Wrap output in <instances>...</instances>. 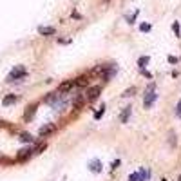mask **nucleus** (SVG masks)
Wrapping results in <instances>:
<instances>
[{"mask_svg":"<svg viewBox=\"0 0 181 181\" xmlns=\"http://www.w3.org/2000/svg\"><path fill=\"white\" fill-rule=\"evenodd\" d=\"M141 76H145V78L152 80V73H150V71H147V69H141Z\"/></svg>","mask_w":181,"mask_h":181,"instance_id":"obj_23","label":"nucleus"},{"mask_svg":"<svg viewBox=\"0 0 181 181\" xmlns=\"http://www.w3.org/2000/svg\"><path fill=\"white\" fill-rule=\"evenodd\" d=\"M178 181H181V174H179V178H178Z\"/></svg>","mask_w":181,"mask_h":181,"instance_id":"obj_30","label":"nucleus"},{"mask_svg":"<svg viewBox=\"0 0 181 181\" xmlns=\"http://www.w3.org/2000/svg\"><path fill=\"white\" fill-rule=\"evenodd\" d=\"M76 87H89V76L82 75L76 78Z\"/></svg>","mask_w":181,"mask_h":181,"instance_id":"obj_13","label":"nucleus"},{"mask_svg":"<svg viewBox=\"0 0 181 181\" xmlns=\"http://www.w3.org/2000/svg\"><path fill=\"white\" fill-rule=\"evenodd\" d=\"M134 94H136V87H129V89H125V91L121 93L123 98H130V96H134Z\"/></svg>","mask_w":181,"mask_h":181,"instance_id":"obj_16","label":"nucleus"},{"mask_svg":"<svg viewBox=\"0 0 181 181\" xmlns=\"http://www.w3.org/2000/svg\"><path fill=\"white\" fill-rule=\"evenodd\" d=\"M149 178H150V170L149 169H143L141 174H139V181H149Z\"/></svg>","mask_w":181,"mask_h":181,"instance_id":"obj_18","label":"nucleus"},{"mask_svg":"<svg viewBox=\"0 0 181 181\" xmlns=\"http://www.w3.org/2000/svg\"><path fill=\"white\" fill-rule=\"evenodd\" d=\"M85 102H87V100H85V96H82V94H76V98H75V109H82Z\"/></svg>","mask_w":181,"mask_h":181,"instance_id":"obj_14","label":"nucleus"},{"mask_svg":"<svg viewBox=\"0 0 181 181\" xmlns=\"http://www.w3.org/2000/svg\"><path fill=\"white\" fill-rule=\"evenodd\" d=\"M103 2H111V0H103Z\"/></svg>","mask_w":181,"mask_h":181,"instance_id":"obj_31","label":"nucleus"},{"mask_svg":"<svg viewBox=\"0 0 181 181\" xmlns=\"http://www.w3.org/2000/svg\"><path fill=\"white\" fill-rule=\"evenodd\" d=\"M129 181H139V174H138V172L130 174V176H129Z\"/></svg>","mask_w":181,"mask_h":181,"instance_id":"obj_24","label":"nucleus"},{"mask_svg":"<svg viewBox=\"0 0 181 181\" xmlns=\"http://www.w3.org/2000/svg\"><path fill=\"white\" fill-rule=\"evenodd\" d=\"M27 76V71H25V67L24 65H16L13 71H11L9 75H7V78H6V82H15V80H22V78H25Z\"/></svg>","mask_w":181,"mask_h":181,"instance_id":"obj_1","label":"nucleus"},{"mask_svg":"<svg viewBox=\"0 0 181 181\" xmlns=\"http://www.w3.org/2000/svg\"><path fill=\"white\" fill-rule=\"evenodd\" d=\"M105 109H107V107H105V103H103V105H102V107H100V109H98V112H96V114H94V120H100V118L103 116V112H105Z\"/></svg>","mask_w":181,"mask_h":181,"instance_id":"obj_21","label":"nucleus"},{"mask_svg":"<svg viewBox=\"0 0 181 181\" xmlns=\"http://www.w3.org/2000/svg\"><path fill=\"white\" fill-rule=\"evenodd\" d=\"M138 13H139V9H138V11H134V15H130V16H127L129 24H134V20L138 18Z\"/></svg>","mask_w":181,"mask_h":181,"instance_id":"obj_22","label":"nucleus"},{"mask_svg":"<svg viewBox=\"0 0 181 181\" xmlns=\"http://www.w3.org/2000/svg\"><path fill=\"white\" fill-rule=\"evenodd\" d=\"M161 181H169V179H161Z\"/></svg>","mask_w":181,"mask_h":181,"instance_id":"obj_32","label":"nucleus"},{"mask_svg":"<svg viewBox=\"0 0 181 181\" xmlns=\"http://www.w3.org/2000/svg\"><path fill=\"white\" fill-rule=\"evenodd\" d=\"M36 103H33V105H29L27 109H25V112H24V120L25 121H29V120H33V116L36 114Z\"/></svg>","mask_w":181,"mask_h":181,"instance_id":"obj_8","label":"nucleus"},{"mask_svg":"<svg viewBox=\"0 0 181 181\" xmlns=\"http://www.w3.org/2000/svg\"><path fill=\"white\" fill-rule=\"evenodd\" d=\"M114 75H116V65H114V64H109V67L105 69V73L102 75V80H103V82H109V80H111Z\"/></svg>","mask_w":181,"mask_h":181,"instance_id":"obj_6","label":"nucleus"},{"mask_svg":"<svg viewBox=\"0 0 181 181\" xmlns=\"http://www.w3.org/2000/svg\"><path fill=\"white\" fill-rule=\"evenodd\" d=\"M156 98H158V94H156L154 91H147V94H145V100H143V107H145V109H150V107L154 105Z\"/></svg>","mask_w":181,"mask_h":181,"instance_id":"obj_5","label":"nucleus"},{"mask_svg":"<svg viewBox=\"0 0 181 181\" xmlns=\"http://www.w3.org/2000/svg\"><path fill=\"white\" fill-rule=\"evenodd\" d=\"M38 33H40L42 36H53L54 33H56V29H54V27H49V25H40V27H38Z\"/></svg>","mask_w":181,"mask_h":181,"instance_id":"obj_10","label":"nucleus"},{"mask_svg":"<svg viewBox=\"0 0 181 181\" xmlns=\"http://www.w3.org/2000/svg\"><path fill=\"white\" fill-rule=\"evenodd\" d=\"M170 145L172 147L176 145V136H174V132H170Z\"/></svg>","mask_w":181,"mask_h":181,"instance_id":"obj_26","label":"nucleus"},{"mask_svg":"<svg viewBox=\"0 0 181 181\" xmlns=\"http://www.w3.org/2000/svg\"><path fill=\"white\" fill-rule=\"evenodd\" d=\"M120 163H121V161H120V160H114V161H112V163H111V169H112V170H116L118 167H120Z\"/></svg>","mask_w":181,"mask_h":181,"instance_id":"obj_25","label":"nucleus"},{"mask_svg":"<svg viewBox=\"0 0 181 181\" xmlns=\"http://www.w3.org/2000/svg\"><path fill=\"white\" fill-rule=\"evenodd\" d=\"M176 114H178V116L181 118V102L178 103V107H176Z\"/></svg>","mask_w":181,"mask_h":181,"instance_id":"obj_28","label":"nucleus"},{"mask_svg":"<svg viewBox=\"0 0 181 181\" xmlns=\"http://www.w3.org/2000/svg\"><path fill=\"white\" fill-rule=\"evenodd\" d=\"M169 64H178V58L176 56H169Z\"/></svg>","mask_w":181,"mask_h":181,"instance_id":"obj_27","label":"nucleus"},{"mask_svg":"<svg viewBox=\"0 0 181 181\" xmlns=\"http://www.w3.org/2000/svg\"><path fill=\"white\" fill-rule=\"evenodd\" d=\"M89 169H91V170L93 172H102V161L100 160H91L89 161Z\"/></svg>","mask_w":181,"mask_h":181,"instance_id":"obj_12","label":"nucleus"},{"mask_svg":"<svg viewBox=\"0 0 181 181\" xmlns=\"http://www.w3.org/2000/svg\"><path fill=\"white\" fill-rule=\"evenodd\" d=\"M20 141H24V143H33L34 139H33L31 134H27V132H22V134H20Z\"/></svg>","mask_w":181,"mask_h":181,"instance_id":"obj_17","label":"nucleus"},{"mask_svg":"<svg viewBox=\"0 0 181 181\" xmlns=\"http://www.w3.org/2000/svg\"><path fill=\"white\" fill-rule=\"evenodd\" d=\"M54 130H56V125L54 123H47V125H43L40 130H38V134L42 136V138H45V136H49V134H53Z\"/></svg>","mask_w":181,"mask_h":181,"instance_id":"obj_7","label":"nucleus"},{"mask_svg":"<svg viewBox=\"0 0 181 181\" xmlns=\"http://www.w3.org/2000/svg\"><path fill=\"white\" fill-rule=\"evenodd\" d=\"M172 31H174L176 36H181V27H179V24H178V22H174V24H172Z\"/></svg>","mask_w":181,"mask_h":181,"instance_id":"obj_20","label":"nucleus"},{"mask_svg":"<svg viewBox=\"0 0 181 181\" xmlns=\"http://www.w3.org/2000/svg\"><path fill=\"white\" fill-rule=\"evenodd\" d=\"M33 154H34L33 147H25V149L18 150V154H16V160H18V161H25V160H29Z\"/></svg>","mask_w":181,"mask_h":181,"instance_id":"obj_4","label":"nucleus"},{"mask_svg":"<svg viewBox=\"0 0 181 181\" xmlns=\"http://www.w3.org/2000/svg\"><path fill=\"white\" fill-rule=\"evenodd\" d=\"M71 16H73V18H82V16H80V13H78V11H73V13H71Z\"/></svg>","mask_w":181,"mask_h":181,"instance_id":"obj_29","label":"nucleus"},{"mask_svg":"<svg viewBox=\"0 0 181 181\" xmlns=\"http://www.w3.org/2000/svg\"><path fill=\"white\" fill-rule=\"evenodd\" d=\"M130 114H132V107L127 105L123 111H121V114H120V121H121V123H127L129 118H130Z\"/></svg>","mask_w":181,"mask_h":181,"instance_id":"obj_9","label":"nucleus"},{"mask_svg":"<svg viewBox=\"0 0 181 181\" xmlns=\"http://www.w3.org/2000/svg\"><path fill=\"white\" fill-rule=\"evenodd\" d=\"M100 93H102V85H93L87 89L85 93V100L89 102V103H93V102H96L98 98H100Z\"/></svg>","mask_w":181,"mask_h":181,"instance_id":"obj_2","label":"nucleus"},{"mask_svg":"<svg viewBox=\"0 0 181 181\" xmlns=\"http://www.w3.org/2000/svg\"><path fill=\"white\" fill-rule=\"evenodd\" d=\"M16 102H18V96H16V94H7V96H4V100H2V105L7 107V105H13V103H16Z\"/></svg>","mask_w":181,"mask_h":181,"instance_id":"obj_11","label":"nucleus"},{"mask_svg":"<svg viewBox=\"0 0 181 181\" xmlns=\"http://www.w3.org/2000/svg\"><path fill=\"white\" fill-rule=\"evenodd\" d=\"M149 62H150V58H149V56H139V58H138V65H139V69H145V67L149 65Z\"/></svg>","mask_w":181,"mask_h":181,"instance_id":"obj_15","label":"nucleus"},{"mask_svg":"<svg viewBox=\"0 0 181 181\" xmlns=\"http://www.w3.org/2000/svg\"><path fill=\"white\" fill-rule=\"evenodd\" d=\"M150 29H152V25H150L149 22H143V24L139 25V31H141V33H149Z\"/></svg>","mask_w":181,"mask_h":181,"instance_id":"obj_19","label":"nucleus"},{"mask_svg":"<svg viewBox=\"0 0 181 181\" xmlns=\"http://www.w3.org/2000/svg\"><path fill=\"white\" fill-rule=\"evenodd\" d=\"M73 87H76V80H67V82L58 85V93L60 94H67L69 91H73Z\"/></svg>","mask_w":181,"mask_h":181,"instance_id":"obj_3","label":"nucleus"}]
</instances>
